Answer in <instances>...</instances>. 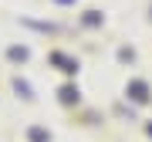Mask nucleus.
<instances>
[{"instance_id":"nucleus-7","label":"nucleus","mask_w":152,"mask_h":142,"mask_svg":"<svg viewBox=\"0 0 152 142\" xmlns=\"http://www.w3.org/2000/svg\"><path fill=\"white\" fill-rule=\"evenodd\" d=\"M58 4H71V0H58Z\"/></svg>"},{"instance_id":"nucleus-2","label":"nucleus","mask_w":152,"mask_h":142,"mask_svg":"<svg viewBox=\"0 0 152 142\" xmlns=\"http://www.w3.org/2000/svg\"><path fill=\"white\" fill-rule=\"evenodd\" d=\"M61 102H78V88L64 85V88H61Z\"/></svg>"},{"instance_id":"nucleus-3","label":"nucleus","mask_w":152,"mask_h":142,"mask_svg":"<svg viewBox=\"0 0 152 142\" xmlns=\"http://www.w3.org/2000/svg\"><path fill=\"white\" fill-rule=\"evenodd\" d=\"M7 54H10V61H27V48H10Z\"/></svg>"},{"instance_id":"nucleus-4","label":"nucleus","mask_w":152,"mask_h":142,"mask_svg":"<svg viewBox=\"0 0 152 142\" xmlns=\"http://www.w3.org/2000/svg\"><path fill=\"white\" fill-rule=\"evenodd\" d=\"M27 135H31V142H48V139H51V135H48L44 129H31Z\"/></svg>"},{"instance_id":"nucleus-1","label":"nucleus","mask_w":152,"mask_h":142,"mask_svg":"<svg viewBox=\"0 0 152 142\" xmlns=\"http://www.w3.org/2000/svg\"><path fill=\"white\" fill-rule=\"evenodd\" d=\"M125 91H129L135 102H149V85H145V81H132L129 88H125Z\"/></svg>"},{"instance_id":"nucleus-5","label":"nucleus","mask_w":152,"mask_h":142,"mask_svg":"<svg viewBox=\"0 0 152 142\" xmlns=\"http://www.w3.org/2000/svg\"><path fill=\"white\" fill-rule=\"evenodd\" d=\"M85 24H102V17H98V10H88V17H85Z\"/></svg>"},{"instance_id":"nucleus-6","label":"nucleus","mask_w":152,"mask_h":142,"mask_svg":"<svg viewBox=\"0 0 152 142\" xmlns=\"http://www.w3.org/2000/svg\"><path fill=\"white\" fill-rule=\"evenodd\" d=\"M14 85H17V91H20V95H24V98H31V88H27V85H24V81H14Z\"/></svg>"}]
</instances>
